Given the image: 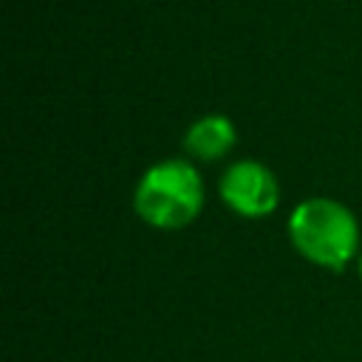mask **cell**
<instances>
[{"mask_svg":"<svg viewBox=\"0 0 362 362\" xmlns=\"http://www.w3.org/2000/svg\"><path fill=\"white\" fill-rule=\"evenodd\" d=\"M136 209L144 221L164 229L189 223L201 209L198 173L184 161H164L153 167L136 189Z\"/></svg>","mask_w":362,"mask_h":362,"instance_id":"2","label":"cell"},{"mask_svg":"<svg viewBox=\"0 0 362 362\" xmlns=\"http://www.w3.org/2000/svg\"><path fill=\"white\" fill-rule=\"evenodd\" d=\"M235 141V130L232 122L223 116H206L201 122L192 124V130L187 133V147L192 156L212 161L218 156H223Z\"/></svg>","mask_w":362,"mask_h":362,"instance_id":"4","label":"cell"},{"mask_svg":"<svg viewBox=\"0 0 362 362\" xmlns=\"http://www.w3.org/2000/svg\"><path fill=\"white\" fill-rule=\"evenodd\" d=\"M221 192H223V201H229V206L243 215H266L277 204V181L257 161L235 164L226 173Z\"/></svg>","mask_w":362,"mask_h":362,"instance_id":"3","label":"cell"},{"mask_svg":"<svg viewBox=\"0 0 362 362\" xmlns=\"http://www.w3.org/2000/svg\"><path fill=\"white\" fill-rule=\"evenodd\" d=\"M291 240L314 263L339 269L356 249V223L351 212L334 201L317 198L291 215Z\"/></svg>","mask_w":362,"mask_h":362,"instance_id":"1","label":"cell"}]
</instances>
